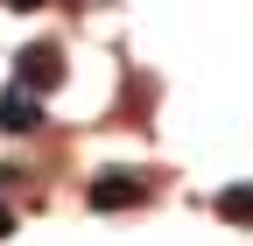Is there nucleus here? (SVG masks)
Instances as JSON below:
<instances>
[{"instance_id":"nucleus-3","label":"nucleus","mask_w":253,"mask_h":246,"mask_svg":"<svg viewBox=\"0 0 253 246\" xmlns=\"http://www.w3.org/2000/svg\"><path fill=\"white\" fill-rule=\"evenodd\" d=\"M42 127V106H36V91H0V134H36Z\"/></svg>"},{"instance_id":"nucleus-1","label":"nucleus","mask_w":253,"mask_h":246,"mask_svg":"<svg viewBox=\"0 0 253 246\" xmlns=\"http://www.w3.org/2000/svg\"><path fill=\"white\" fill-rule=\"evenodd\" d=\"M56 78H63V56H56L49 42H28V49L14 56V84H21V91H49Z\"/></svg>"},{"instance_id":"nucleus-2","label":"nucleus","mask_w":253,"mask_h":246,"mask_svg":"<svg viewBox=\"0 0 253 246\" xmlns=\"http://www.w3.org/2000/svg\"><path fill=\"white\" fill-rule=\"evenodd\" d=\"M141 197H148V183L134 169H106L91 183V211H120V204H141Z\"/></svg>"},{"instance_id":"nucleus-6","label":"nucleus","mask_w":253,"mask_h":246,"mask_svg":"<svg viewBox=\"0 0 253 246\" xmlns=\"http://www.w3.org/2000/svg\"><path fill=\"white\" fill-rule=\"evenodd\" d=\"M0 232H14V211H7V204H0Z\"/></svg>"},{"instance_id":"nucleus-5","label":"nucleus","mask_w":253,"mask_h":246,"mask_svg":"<svg viewBox=\"0 0 253 246\" xmlns=\"http://www.w3.org/2000/svg\"><path fill=\"white\" fill-rule=\"evenodd\" d=\"M0 7H14V14H28V7H42V0H0Z\"/></svg>"},{"instance_id":"nucleus-4","label":"nucleus","mask_w":253,"mask_h":246,"mask_svg":"<svg viewBox=\"0 0 253 246\" xmlns=\"http://www.w3.org/2000/svg\"><path fill=\"white\" fill-rule=\"evenodd\" d=\"M218 218H225V225H253V183L218 190Z\"/></svg>"}]
</instances>
